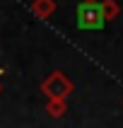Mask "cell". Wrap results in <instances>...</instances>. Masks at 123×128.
Segmentation results:
<instances>
[{
	"label": "cell",
	"instance_id": "7a4b0ae2",
	"mask_svg": "<svg viewBox=\"0 0 123 128\" xmlns=\"http://www.w3.org/2000/svg\"><path fill=\"white\" fill-rule=\"evenodd\" d=\"M104 10L97 0H82L77 5V27L80 29H104Z\"/></svg>",
	"mask_w": 123,
	"mask_h": 128
},
{
	"label": "cell",
	"instance_id": "277c9868",
	"mask_svg": "<svg viewBox=\"0 0 123 128\" xmlns=\"http://www.w3.org/2000/svg\"><path fill=\"white\" fill-rule=\"evenodd\" d=\"M46 111H48V116H53V118H60V116H65V111H68V104L60 99H48L46 102Z\"/></svg>",
	"mask_w": 123,
	"mask_h": 128
},
{
	"label": "cell",
	"instance_id": "3957f363",
	"mask_svg": "<svg viewBox=\"0 0 123 128\" xmlns=\"http://www.w3.org/2000/svg\"><path fill=\"white\" fill-rule=\"evenodd\" d=\"M31 12L39 20H48L51 14L56 12V0H34L31 2Z\"/></svg>",
	"mask_w": 123,
	"mask_h": 128
},
{
	"label": "cell",
	"instance_id": "6da1fadb",
	"mask_svg": "<svg viewBox=\"0 0 123 128\" xmlns=\"http://www.w3.org/2000/svg\"><path fill=\"white\" fill-rule=\"evenodd\" d=\"M72 80L65 75V72H60V70H53L48 75V78L41 82V92L48 97V99H60V102H65L68 97L72 94Z\"/></svg>",
	"mask_w": 123,
	"mask_h": 128
},
{
	"label": "cell",
	"instance_id": "5b68a950",
	"mask_svg": "<svg viewBox=\"0 0 123 128\" xmlns=\"http://www.w3.org/2000/svg\"><path fill=\"white\" fill-rule=\"evenodd\" d=\"M101 10H104V20L106 22L116 20V17L121 14V5H118L116 0H101Z\"/></svg>",
	"mask_w": 123,
	"mask_h": 128
},
{
	"label": "cell",
	"instance_id": "8992f818",
	"mask_svg": "<svg viewBox=\"0 0 123 128\" xmlns=\"http://www.w3.org/2000/svg\"><path fill=\"white\" fill-rule=\"evenodd\" d=\"M0 78H2V68H0ZM0 90H2V85H0Z\"/></svg>",
	"mask_w": 123,
	"mask_h": 128
}]
</instances>
